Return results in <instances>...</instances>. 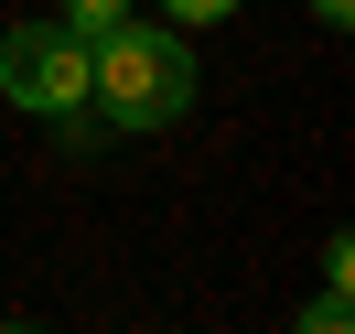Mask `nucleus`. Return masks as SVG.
<instances>
[{
  "label": "nucleus",
  "instance_id": "3",
  "mask_svg": "<svg viewBox=\"0 0 355 334\" xmlns=\"http://www.w3.org/2000/svg\"><path fill=\"white\" fill-rule=\"evenodd\" d=\"M54 22H65L76 44H97V33H119V22H130V0H54Z\"/></svg>",
  "mask_w": 355,
  "mask_h": 334
},
{
  "label": "nucleus",
  "instance_id": "4",
  "mask_svg": "<svg viewBox=\"0 0 355 334\" xmlns=\"http://www.w3.org/2000/svg\"><path fill=\"white\" fill-rule=\"evenodd\" d=\"M162 22L173 33H216V22H237V0H162Z\"/></svg>",
  "mask_w": 355,
  "mask_h": 334
},
{
  "label": "nucleus",
  "instance_id": "2",
  "mask_svg": "<svg viewBox=\"0 0 355 334\" xmlns=\"http://www.w3.org/2000/svg\"><path fill=\"white\" fill-rule=\"evenodd\" d=\"M0 97L22 119H87V44L65 22H11L0 33Z\"/></svg>",
  "mask_w": 355,
  "mask_h": 334
},
{
  "label": "nucleus",
  "instance_id": "1",
  "mask_svg": "<svg viewBox=\"0 0 355 334\" xmlns=\"http://www.w3.org/2000/svg\"><path fill=\"white\" fill-rule=\"evenodd\" d=\"M205 97V76H194V33H173V22H119V33H97L87 44V108L108 119V130H173L183 108Z\"/></svg>",
  "mask_w": 355,
  "mask_h": 334
},
{
  "label": "nucleus",
  "instance_id": "8",
  "mask_svg": "<svg viewBox=\"0 0 355 334\" xmlns=\"http://www.w3.org/2000/svg\"><path fill=\"white\" fill-rule=\"evenodd\" d=\"M0 334H44V324H0Z\"/></svg>",
  "mask_w": 355,
  "mask_h": 334
},
{
  "label": "nucleus",
  "instance_id": "5",
  "mask_svg": "<svg viewBox=\"0 0 355 334\" xmlns=\"http://www.w3.org/2000/svg\"><path fill=\"white\" fill-rule=\"evenodd\" d=\"M291 334H355V312L334 302V291H312V302H302V324H291Z\"/></svg>",
  "mask_w": 355,
  "mask_h": 334
},
{
  "label": "nucleus",
  "instance_id": "6",
  "mask_svg": "<svg viewBox=\"0 0 355 334\" xmlns=\"http://www.w3.org/2000/svg\"><path fill=\"white\" fill-rule=\"evenodd\" d=\"M323 291H334V302L355 291V237H323Z\"/></svg>",
  "mask_w": 355,
  "mask_h": 334
},
{
  "label": "nucleus",
  "instance_id": "7",
  "mask_svg": "<svg viewBox=\"0 0 355 334\" xmlns=\"http://www.w3.org/2000/svg\"><path fill=\"white\" fill-rule=\"evenodd\" d=\"M312 22H334V33H345V22H355V0H312Z\"/></svg>",
  "mask_w": 355,
  "mask_h": 334
}]
</instances>
